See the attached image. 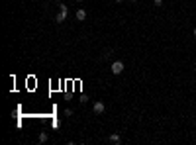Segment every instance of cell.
Listing matches in <instances>:
<instances>
[{
    "instance_id": "6da1fadb",
    "label": "cell",
    "mask_w": 196,
    "mask_h": 145,
    "mask_svg": "<svg viewBox=\"0 0 196 145\" xmlns=\"http://www.w3.org/2000/svg\"><path fill=\"white\" fill-rule=\"evenodd\" d=\"M67 14H69V10H67V6L65 4H59V12H57V18L55 20L61 24V22H65L67 20Z\"/></svg>"
},
{
    "instance_id": "7a4b0ae2",
    "label": "cell",
    "mask_w": 196,
    "mask_h": 145,
    "mask_svg": "<svg viewBox=\"0 0 196 145\" xmlns=\"http://www.w3.org/2000/svg\"><path fill=\"white\" fill-rule=\"evenodd\" d=\"M124 63H122V61H114V63H112V67H110V71H112V75H122V72H124Z\"/></svg>"
},
{
    "instance_id": "3957f363",
    "label": "cell",
    "mask_w": 196,
    "mask_h": 145,
    "mask_svg": "<svg viewBox=\"0 0 196 145\" xmlns=\"http://www.w3.org/2000/svg\"><path fill=\"white\" fill-rule=\"evenodd\" d=\"M92 108H94V114H104L106 112V104L102 102V100L94 102V106H92Z\"/></svg>"
},
{
    "instance_id": "277c9868",
    "label": "cell",
    "mask_w": 196,
    "mask_h": 145,
    "mask_svg": "<svg viewBox=\"0 0 196 145\" xmlns=\"http://www.w3.org/2000/svg\"><path fill=\"white\" fill-rule=\"evenodd\" d=\"M75 18H77L78 22H85V20H86V10H85V8H80V10H77V14H75Z\"/></svg>"
},
{
    "instance_id": "5b68a950",
    "label": "cell",
    "mask_w": 196,
    "mask_h": 145,
    "mask_svg": "<svg viewBox=\"0 0 196 145\" xmlns=\"http://www.w3.org/2000/svg\"><path fill=\"white\" fill-rule=\"evenodd\" d=\"M108 141H110V143H122V135H120V133H112L110 137H108Z\"/></svg>"
},
{
    "instance_id": "8992f818",
    "label": "cell",
    "mask_w": 196,
    "mask_h": 145,
    "mask_svg": "<svg viewBox=\"0 0 196 145\" xmlns=\"http://www.w3.org/2000/svg\"><path fill=\"white\" fill-rule=\"evenodd\" d=\"M39 143H45V141H47V139H49V135H47V133L45 132H41V133H39Z\"/></svg>"
},
{
    "instance_id": "52a82bcc",
    "label": "cell",
    "mask_w": 196,
    "mask_h": 145,
    "mask_svg": "<svg viewBox=\"0 0 196 145\" xmlns=\"http://www.w3.org/2000/svg\"><path fill=\"white\" fill-rule=\"evenodd\" d=\"M110 55H112V49H106V51H104V55H102V57H104V59H108V57H110Z\"/></svg>"
},
{
    "instance_id": "ba28073f",
    "label": "cell",
    "mask_w": 196,
    "mask_h": 145,
    "mask_svg": "<svg viewBox=\"0 0 196 145\" xmlns=\"http://www.w3.org/2000/svg\"><path fill=\"white\" fill-rule=\"evenodd\" d=\"M153 4L155 6H163V0H153Z\"/></svg>"
},
{
    "instance_id": "9c48e42d",
    "label": "cell",
    "mask_w": 196,
    "mask_h": 145,
    "mask_svg": "<svg viewBox=\"0 0 196 145\" xmlns=\"http://www.w3.org/2000/svg\"><path fill=\"white\" fill-rule=\"evenodd\" d=\"M116 2H118V4H120V2H124V0H116Z\"/></svg>"
},
{
    "instance_id": "30bf717a",
    "label": "cell",
    "mask_w": 196,
    "mask_h": 145,
    "mask_svg": "<svg viewBox=\"0 0 196 145\" xmlns=\"http://www.w3.org/2000/svg\"><path fill=\"white\" fill-rule=\"evenodd\" d=\"M192 33H194V35H196V27H194V32H192Z\"/></svg>"
},
{
    "instance_id": "8fae6325",
    "label": "cell",
    "mask_w": 196,
    "mask_h": 145,
    "mask_svg": "<svg viewBox=\"0 0 196 145\" xmlns=\"http://www.w3.org/2000/svg\"><path fill=\"white\" fill-rule=\"evenodd\" d=\"M130 2H137V0H130Z\"/></svg>"
}]
</instances>
